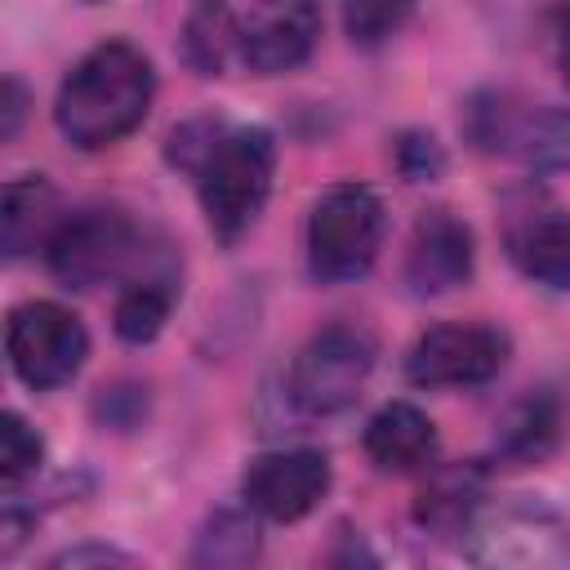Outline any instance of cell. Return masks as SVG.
<instances>
[{
	"mask_svg": "<svg viewBox=\"0 0 570 570\" xmlns=\"http://www.w3.org/2000/svg\"><path fill=\"white\" fill-rule=\"evenodd\" d=\"M178 53L183 62L214 80L227 71L232 58H240V18L232 13L227 0H191L183 31H178Z\"/></svg>",
	"mask_w": 570,
	"mask_h": 570,
	"instance_id": "cell-16",
	"label": "cell"
},
{
	"mask_svg": "<svg viewBox=\"0 0 570 570\" xmlns=\"http://www.w3.org/2000/svg\"><path fill=\"white\" fill-rule=\"evenodd\" d=\"M40 459H45L40 432L18 410H4L0 414V481H4V490L13 494L27 476H36L40 472Z\"/></svg>",
	"mask_w": 570,
	"mask_h": 570,
	"instance_id": "cell-22",
	"label": "cell"
},
{
	"mask_svg": "<svg viewBox=\"0 0 570 570\" xmlns=\"http://www.w3.org/2000/svg\"><path fill=\"white\" fill-rule=\"evenodd\" d=\"M499 240L525 281L570 289V209L543 183H517L499 196Z\"/></svg>",
	"mask_w": 570,
	"mask_h": 570,
	"instance_id": "cell-8",
	"label": "cell"
},
{
	"mask_svg": "<svg viewBox=\"0 0 570 570\" xmlns=\"http://www.w3.org/2000/svg\"><path fill=\"white\" fill-rule=\"evenodd\" d=\"M129 209L120 205H80L62 214L45 240V267L62 289H98L107 281H174V263Z\"/></svg>",
	"mask_w": 570,
	"mask_h": 570,
	"instance_id": "cell-3",
	"label": "cell"
},
{
	"mask_svg": "<svg viewBox=\"0 0 570 570\" xmlns=\"http://www.w3.org/2000/svg\"><path fill=\"white\" fill-rule=\"evenodd\" d=\"M512 338L485 321L428 325L405 352V379L414 387H481L503 374Z\"/></svg>",
	"mask_w": 570,
	"mask_h": 570,
	"instance_id": "cell-10",
	"label": "cell"
},
{
	"mask_svg": "<svg viewBox=\"0 0 570 570\" xmlns=\"http://www.w3.org/2000/svg\"><path fill=\"white\" fill-rule=\"evenodd\" d=\"M4 352H9L13 374L31 392H53L80 374V365L89 356V330L71 307L31 298L9 312Z\"/></svg>",
	"mask_w": 570,
	"mask_h": 570,
	"instance_id": "cell-9",
	"label": "cell"
},
{
	"mask_svg": "<svg viewBox=\"0 0 570 570\" xmlns=\"http://www.w3.org/2000/svg\"><path fill=\"white\" fill-rule=\"evenodd\" d=\"M463 557L476 566L561 570L570 566V521L552 503L525 494L481 503L463 525Z\"/></svg>",
	"mask_w": 570,
	"mask_h": 570,
	"instance_id": "cell-6",
	"label": "cell"
},
{
	"mask_svg": "<svg viewBox=\"0 0 570 570\" xmlns=\"http://www.w3.org/2000/svg\"><path fill=\"white\" fill-rule=\"evenodd\" d=\"M263 552V539H258V521L236 508H218L205 517V525L196 530V543H191V566L200 570H240L249 561H258Z\"/></svg>",
	"mask_w": 570,
	"mask_h": 570,
	"instance_id": "cell-19",
	"label": "cell"
},
{
	"mask_svg": "<svg viewBox=\"0 0 570 570\" xmlns=\"http://www.w3.org/2000/svg\"><path fill=\"white\" fill-rule=\"evenodd\" d=\"M414 18V0H343V31L356 49L387 45Z\"/></svg>",
	"mask_w": 570,
	"mask_h": 570,
	"instance_id": "cell-21",
	"label": "cell"
},
{
	"mask_svg": "<svg viewBox=\"0 0 570 570\" xmlns=\"http://www.w3.org/2000/svg\"><path fill=\"white\" fill-rule=\"evenodd\" d=\"M387 236V209L365 183H334L307 214V272L316 285L361 281Z\"/></svg>",
	"mask_w": 570,
	"mask_h": 570,
	"instance_id": "cell-5",
	"label": "cell"
},
{
	"mask_svg": "<svg viewBox=\"0 0 570 570\" xmlns=\"http://www.w3.org/2000/svg\"><path fill=\"white\" fill-rule=\"evenodd\" d=\"M476 272L472 227L450 209H423L405 245V285L419 298H441L468 285Z\"/></svg>",
	"mask_w": 570,
	"mask_h": 570,
	"instance_id": "cell-13",
	"label": "cell"
},
{
	"mask_svg": "<svg viewBox=\"0 0 570 570\" xmlns=\"http://www.w3.org/2000/svg\"><path fill=\"white\" fill-rule=\"evenodd\" d=\"M169 307H174V281H160V276H142V281H129L111 307V330L120 343H151L165 321H169Z\"/></svg>",
	"mask_w": 570,
	"mask_h": 570,
	"instance_id": "cell-20",
	"label": "cell"
},
{
	"mask_svg": "<svg viewBox=\"0 0 570 570\" xmlns=\"http://www.w3.org/2000/svg\"><path fill=\"white\" fill-rule=\"evenodd\" d=\"M0 107H4L0 138H4V142H13V138H18V125H22V116H27V89H22V80H18V76H4V98H0Z\"/></svg>",
	"mask_w": 570,
	"mask_h": 570,
	"instance_id": "cell-25",
	"label": "cell"
},
{
	"mask_svg": "<svg viewBox=\"0 0 570 570\" xmlns=\"http://www.w3.org/2000/svg\"><path fill=\"white\" fill-rule=\"evenodd\" d=\"M58 205H53V187L49 178L40 174H22V178H9L4 183V254L9 258H22L27 249H45L53 223H58Z\"/></svg>",
	"mask_w": 570,
	"mask_h": 570,
	"instance_id": "cell-17",
	"label": "cell"
},
{
	"mask_svg": "<svg viewBox=\"0 0 570 570\" xmlns=\"http://www.w3.org/2000/svg\"><path fill=\"white\" fill-rule=\"evenodd\" d=\"M89 4H94V0H89Z\"/></svg>",
	"mask_w": 570,
	"mask_h": 570,
	"instance_id": "cell-27",
	"label": "cell"
},
{
	"mask_svg": "<svg viewBox=\"0 0 570 570\" xmlns=\"http://www.w3.org/2000/svg\"><path fill=\"white\" fill-rule=\"evenodd\" d=\"M321 45V9L312 0H254L240 18V62L254 76L298 71Z\"/></svg>",
	"mask_w": 570,
	"mask_h": 570,
	"instance_id": "cell-12",
	"label": "cell"
},
{
	"mask_svg": "<svg viewBox=\"0 0 570 570\" xmlns=\"http://www.w3.org/2000/svg\"><path fill=\"white\" fill-rule=\"evenodd\" d=\"M361 445H365V454L379 472H419V468L436 463L441 436H436V423L419 405L387 401L383 410L370 414V423L361 432Z\"/></svg>",
	"mask_w": 570,
	"mask_h": 570,
	"instance_id": "cell-14",
	"label": "cell"
},
{
	"mask_svg": "<svg viewBox=\"0 0 570 570\" xmlns=\"http://www.w3.org/2000/svg\"><path fill=\"white\" fill-rule=\"evenodd\" d=\"M463 134L476 151L530 169H570V107L512 89H481L463 102Z\"/></svg>",
	"mask_w": 570,
	"mask_h": 570,
	"instance_id": "cell-4",
	"label": "cell"
},
{
	"mask_svg": "<svg viewBox=\"0 0 570 570\" xmlns=\"http://www.w3.org/2000/svg\"><path fill=\"white\" fill-rule=\"evenodd\" d=\"M334 485V468L325 450H267L254 454L240 472V499L254 517L276 521V525H294L307 512L321 508V499Z\"/></svg>",
	"mask_w": 570,
	"mask_h": 570,
	"instance_id": "cell-11",
	"label": "cell"
},
{
	"mask_svg": "<svg viewBox=\"0 0 570 570\" xmlns=\"http://www.w3.org/2000/svg\"><path fill=\"white\" fill-rule=\"evenodd\" d=\"M374 338L361 325H325L316 330L294 365H289V405L307 419H334L347 405H356L370 370H374Z\"/></svg>",
	"mask_w": 570,
	"mask_h": 570,
	"instance_id": "cell-7",
	"label": "cell"
},
{
	"mask_svg": "<svg viewBox=\"0 0 570 570\" xmlns=\"http://www.w3.org/2000/svg\"><path fill=\"white\" fill-rule=\"evenodd\" d=\"M552 45H557V71L570 85V0L552 9Z\"/></svg>",
	"mask_w": 570,
	"mask_h": 570,
	"instance_id": "cell-26",
	"label": "cell"
},
{
	"mask_svg": "<svg viewBox=\"0 0 570 570\" xmlns=\"http://www.w3.org/2000/svg\"><path fill=\"white\" fill-rule=\"evenodd\" d=\"M481 508V468H436L419 490L414 521L436 534H463L472 512Z\"/></svg>",
	"mask_w": 570,
	"mask_h": 570,
	"instance_id": "cell-18",
	"label": "cell"
},
{
	"mask_svg": "<svg viewBox=\"0 0 570 570\" xmlns=\"http://www.w3.org/2000/svg\"><path fill=\"white\" fill-rule=\"evenodd\" d=\"M169 169L187 174L218 245H236L263 214L276 178V138L263 125H232L227 116H187L165 138Z\"/></svg>",
	"mask_w": 570,
	"mask_h": 570,
	"instance_id": "cell-1",
	"label": "cell"
},
{
	"mask_svg": "<svg viewBox=\"0 0 570 570\" xmlns=\"http://www.w3.org/2000/svg\"><path fill=\"white\" fill-rule=\"evenodd\" d=\"M156 98V67L129 40L94 45L58 85L53 125L76 151H102L129 138Z\"/></svg>",
	"mask_w": 570,
	"mask_h": 570,
	"instance_id": "cell-2",
	"label": "cell"
},
{
	"mask_svg": "<svg viewBox=\"0 0 570 570\" xmlns=\"http://www.w3.org/2000/svg\"><path fill=\"white\" fill-rule=\"evenodd\" d=\"M494 468H525L539 463L557 450L561 441V401L552 392H530L521 396L499 423H494Z\"/></svg>",
	"mask_w": 570,
	"mask_h": 570,
	"instance_id": "cell-15",
	"label": "cell"
},
{
	"mask_svg": "<svg viewBox=\"0 0 570 570\" xmlns=\"http://www.w3.org/2000/svg\"><path fill=\"white\" fill-rule=\"evenodd\" d=\"M53 570H80V566H138L134 552L125 548H111V543H80V548H67L58 557H49Z\"/></svg>",
	"mask_w": 570,
	"mask_h": 570,
	"instance_id": "cell-24",
	"label": "cell"
},
{
	"mask_svg": "<svg viewBox=\"0 0 570 570\" xmlns=\"http://www.w3.org/2000/svg\"><path fill=\"white\" fill-rule=\"evenodd\" d=\"M396 169L405 183H436L445 174V147L428 129H405L396 138Z\"/></svg>",
	"mask_w": 570,
	"mask_h": 570,
	"instance_id": "cell-23",
	"label": "cell"
}]
</instances>
